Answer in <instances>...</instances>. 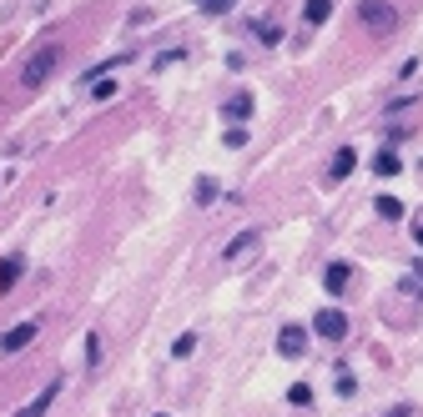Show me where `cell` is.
<instances>
[{
    "label": "cell",
    "instance_id": "obj_4",
    "mask_svg": "<svg viewBox=\"0 0 423 417\" xmlns=\"http://www.w3.org/2000/svg\"><path fill=\"white\" fill-rule=\"evenodd\" d=\"M278 352H282V357H302V352H307V332H302V327H282V332H278Z\"/></svg>",
    "mask_w": 423,
    "mask_h": 417
},
{
    "label": "cell",
    "instance_id": "obj_20",
    "mask_svg": "<svg viewBox=\"0 0 423 417\" xmlns=\"http://www.w3.org/2000/svg\"><path fill=\"white\" fill-rule=\"evenodd\" d=\"M413 242H418V247H423V221H418V226H413Z\"/></svg>",
    "mask_w": 423,
    "mask_h": 417
},
{
    "label": "cell",
    "instance_id": "obj_17",
    "mask_svg": "<svg viewBox=\"0 0 423 417\" xmlns=\"http://www.w3.org/2000/svg\"><path fill=\"white\" fill-rule=\"evenodd\" d=\"M222 141H227V146H232V151H242V146H247V131H242V126H232V131H227V136H222Z\"/></svg>",
    "mask_w": 423,
    "mask_h": 417
},
{
    "label": "cell",
    "instance_id": "obj_12",
    "mask_svg": "<svg viewBox=\"0 0 423 417\" xmlns=\"http://www.w3.org/2000/svg\"><path fill=\"white\" fill-rule=\"evenodd\" d=\"M323 282H328V291H343V287H348V267H343V262H333Z\"/></svg>",
    "mask_w": 423,
    "mask_h": 417
},
{
    "label": "cell",
    "instance_id": "obj_21",
    "mask_svg": "<svg viewBox=\"0 0 423 417\" xmlns=\"http://www.w3.org/2000/svg\"><path fill=\"white\" fill-rule=\"evenodd\" d=\"M388 417H408V412H403V407H393V412H388Z\"/></svg>",
    "mask_w": 423,
    "mask_h": 417
},
{
    "label": "cell",
    "instance_id": "obj_9",
    "mask_svg": "<svg viewBox=\"0 0 423 417\" xmlns=\"http://www.w3.org/2000/svg\"><path fill=\"white\" fill-rule=\"evenodd\" d=\"M56 392H61V387H56V382H50V387H45V392H40L35 402H26V407H21L16 417H45V407H50V397H56Z\"/></svg>",
    "mask_w": 423,
    "mask_h": 417
},
{
    "label": "cell",
    "instance_id": "obj_1",
    "mask_svg": "<svg viewBox=\"0 0 423 417\" xmlns=\"http://www.w3.org/2000/svg\"><path fill=\"white\" fill-rule=\"evenodd\" d=\"M358 16L373 35H388L398 26V6H388V0H358Z\"/></svg>",
    "mask_w": 423,
    "mask_h": 417
},
{
    "label": "cell",
    "instance_id": "obj_2",
    "mask_svg": "<svg viewBox=\"0 0 423 417\" xmlns=\"http://www.w3.org/2000/svg\"><path fill=\"white\" fill-rule=\"evenodd\" d=\"M312 332L323 337V342H343V337H348V317H343L338 307H317V317H312Z\"/></svg>",
    "mask_w": 423,
    "mask_h": 417
},
{
    "label": "cell",
    "instance_id": "obj_10",
    "mask_svg": "<svg viewBox=\"0 0 423 417\" xmlns=\"http://www.w3.org/2000/svg\"><path fill=\"white\" fill-rule=\"evenodd\" d=\"M373 206H378V216H388V221H403V201H398V196H378Z\"/></svg>",
    "mask_w": 423,
    "mask_h": 417
},
{
    "label": "cell",
    "instance_id": "obj_19",
    "mask_svg": "<svg viewBox=\"0 0 423 417\" xmlns=\"http://www.w3.org/2000/svg\"><path fill=\"white\" fill-rule=\"evenodd\" d=\"M338 392H343V397H353V392H358V382H353L348 372H338Z\"/></svg>",
    "mask_w": 423,
    "mask_h": 417
},
{
    "label": "cell",
    "instance_id": "obj_7",
    "mask_svg": "<svg viewBox=\"0 0 423 417\" xmlns=\"http://www.w3.org/2000/svg\"><path fill=\"white\" fill-rule=\"evenodd\" d=\"M252 252H257V231H242L237 242L227 247V262H252Z\"/></svg>",
    "mask_w": 423,
    "mask_h": 417
},
{
    "label": "cell",
    "instance_id": "obj_11",
    "mask_svg": "<svg viewBox=\"0 0 423 417\" xmlns=\"http://www.w3.org/2000/svg\"><path fill=\"white\" fill-rule=\"evenodd\" d=\"M373 171H378V176H398V156H393V151H378V156H373Z\"/></svg>",
    "mask_w": 423,
    "mask_h": 417
},
{
    "label": "cell",
    "instance_id": "obj_5",
    "mask_svg": "<svg viewBox=\"0 0 423 417\" xmlns=\"http://www.w3.org/2000/svg\"><path fill=\"white\" fill-rule=\"evenodd\" d=\"M353 166H358V151H353V146H338V151H333V166H328V182L353 176Z\"/></svg>",
    "mask_w": 423,
    "mask_h": 417
},
{
    "label": "cell",
    "instance_id": "obj_8",
    "mask_svg": "<svg viewBox=\"0 0 423 417\" xmlns=\"http://www.w3.org/2000/svg\"><path fill=\"white\" fill-rule=\"evenodd\" d=\"M328 16H333V0H307V6H302V21L307 26H323Z\"/></svg>",
    "mask_w": 423,
    "mask_h": 417
},
{
    "label": "cell",
    "instance_id": "obj_22",
    "mask_svg": "<svg viewBox=\"0 0 423 417\" xmlns=\"http://www.w3.org/2000/svg\"><path fill=\"white\" fill-rule=\"evenodd\" d=\"M197 6H207V0H197Z\"/></svg>",
    "mask_w": 423,
    "mask_h": 417
},
{
    "label": "cell",
    "instance_id": "obj_14",
    "mask_svg": "<svg viewBox=\"0 0 423 417\" xmlns=\"http://www.w3.org/2000/svg\"><path fill=\"white\" fill-rule=\"evenodd\" d=\"M172 352H177V357H192V352H197V332H182V337L172 342Z\"/></svg>",
    "mask_w": 423,
    "mask_h": 417
},
{
    "label": "cell",
    "instance_id": "obj_15",
    "mask_svg": "<svg viewBox=\"0 0 423 417\" xmlns=\"http://www.w3.org/2000/svg\"><path fill=\"white\" fill-rule=\"evenodd\" d=\"M227 116H242V121H247V116H252V96H237V101H227Z\"/></svg>",
    "mask_w": 423,
    "mask_h": 417
},
{
    "label": "cell",
    "instance_id": "obj_13",
    "mask_svg": "<svg viewBox=\"0 0 423 417\" xmlns=\"http://www.w3.org/2000/svg\"><path fill=\"white\" fill-rule=\"evenodd\" d=\"M16 277H21V257H11L6 267H0V291H11V287H16Z\"/></svg>",
    "mask_w": 423,
    "mask_h": 417
},
{
    "label": "cell",
    "instance_id": "obj_3",
    "mask_svg": "<svg viewBox=\"0 0 423 417\" xmlns=\"http://www.w3.org/2000/svg\"><path fill=\"white\" fill-rule=\"evenodd\" d=\"M56 55H61L56 45H45V50H35L31 61H26V71H21V81H26V86H40V81H45L50 71H56Z\"/></svg>",
    "mask_w": 423,
    "mask_h": 417
},
{
    "label": "cell",
    "instance_id": "obj_16",
    "mask_svg": "<svg viewBox=\"0 0 423 417\" xmlns=\"http://www.w3.org/2000/svg\"><path fill=\"white\" fill-rule=\"evenodd\" d=\"M232 6H237V0H207V6H202V11H207V16H227Z\"/></svg>",
    "mask_w": 423,
    "mask_h": 417
},
{
    "label": "cell",
    "instance_id": "obj_6",
    "mask_svg": "<svg viewBox=\"0 0 423 417\" xmlns=\"http://www.w3.org/2000/svg\"><path fill=\"white\" fill-rule=\"evenodd\" d=\"M31 337H35V322H21V327H11L6 337H0V352L11 357V352H21V347H26Z\"/></svg>",
    "mask_w": 423,
    "mask_h": 417
},
{
    "label": "cell",
    "instance_id": "obj_18",
    "mask_svg": "<svg viewBox=\"0 0 423 417\" xmlns=\"http://www.w3.org/2000/svg\"><path fill=\"white\" fill-rule=\"evenodd\" d=\"M287 397H292V402H297V407H307V402H312V387H302V382H297V387H292V392H287Z\"/></svg>",
    "mask_w": 423,
    "mask_h": 417
}]
</instances>
